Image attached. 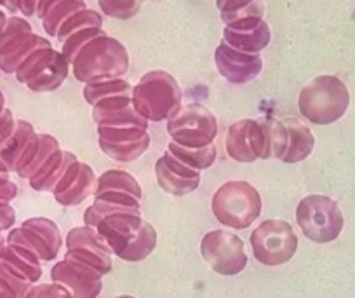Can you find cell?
<instances>
[{
    "label": "cell",
    "instance_id": "obj_1",
    "mask_svg": "<svg viewBox=\"0 0 355 298\" xmlns=\"http://www.w3.org/2000/svg\"><path fill=\"white\" fill-rule=\"evenodd\" d=\"M132 108L148 122L167 121L182 108L183 92L176 78L164 70H152L132 88Z\"/></svg>",
    "mask_w": 355,
    "mask_h": 298
},
{
    "label": "cell",
    "instance_id": "obj_2",
    "mask_svg": "<svg viewBox=\"0 0 355 298\" xmlns=\"http://www.w3.org/2000/svg\"><path fill=\"white\" fill-rule=\"evenodd\" d=\"M350 105V92L345 82L334 75H320L300 91L298 108L306 121L329 126L340 121Z\"/></svg>",
    "mask_w": 355,
    "mask_h": 298
},
{
    "label": "cell",
    "instance_id": "obj_3",
    "mask_svg": "<svg viewBox=\"0 0 355 298\" xmlns=\"http://www.w3.org/2000/svg\"><path fill=\"white\" fill-rule=\"evenodd\" d=\"M129 68V54L124 44L114 37H96L77 54L71 63L75 78L87 84L98 78H122Z\"/></svg>",
    "mask_w": 355,
    "mask_h": 298
},
{
    "label": "cell",
    "instance_id": "obj_4",
    "mask_svg": "<svg viewBox=\"0 0 355 298\" xmlns=\"http://www.w3.org/2000/svg\"><path fill=\"white\" fill-rule=\"evenodd\" d=\"M211 210L220 224L235 231H244L261 215L263 201L252 185L242 180H230L213 195Z\"/></svg>",
    "mask_w": 355,
    "mask_h": 298
},
{
    "label": "cell",
    "instance_id": "obj_5",
    "mask_svg": "<svg viewBox=\"0 0 355 298\" xmlns=\"http://www.w3.org/2000/svg\"><path fill=\"white\" fill-rule=\"evenodd\" d=\"M296 222L303 235L313 242H331L338 239L345 225L343 213L336 201L327 195H306L296 208Z\"/></svg>",
    "mask_w": 355,
    "mask_h": 298
},
{
    "label": "cell",
    "instance_id": "obj_6",
    "mask_svg": "<svg viewBox=\"0 0 355 298\" xmlns=\"http://www.w3.org/2000/svg\"><path fill=\"white\" fill-rule=\"evenodd\" d=\"M252 255L261 265H284L298 249V235L284 220H265L251 234Z\"/></svg>",
    "mask_w": 355,
    "mask_h": 298
},
{
    "label": "cell",
    "instance_id": "obj_7",
    "mask_svg": "<svg viewBox=\"0 0 355 298\" xmlns=\"http://www.w3.org/2000/svg\"><path fill=\"white\" fill-rule=\"evenodd\" d=\"M167 133L174 143L190 149H200L218 136V121L204 105H185L167 119Z\"/></svg>",
    "mask_w": 355,
    "mask_h": 298
},
{
    "label": "cell",
    "instance_id": "obj_8",
    "mask_svg": "<svg viewBox=\"0 0 355 298\" xmlns=\"http://www.w3.org/2000/svg\"><path fill=\"white\" fill-rule=\"evenodd\" d=\"M227 154L237 163H254L258 159H270L272 154V133L268 117L242 119L230 126L225 140Z\"/></svg>",
    "mask_w": 355,
    "mask_h": 298
},
{
    "label": "cell",
    "instance_id": "obj_9",
    "mask_svg": "<svg viewBox=\"0 0 355 298\" xmlns=\"http://www.w3.org/2000/svg\"><path fill=\"white\" fill-rule=\"evenodd\" d=\"M200 255L220 276H235L248 265L244 242L232 232H207L200 241Z\"/></svg>",
    "mask_w": 355,
    "mask_h": 298
},
{
    "label": "cell",
    "instance_id": "obj_10",
    "mask_svg": "<svg viewBox=\"0 0 355 298\" xmlns=\"http://www.w3.org/2000/svg\"><path fill=\"white\" fill-rule=\"evenodd\" d=\"M112 249L93 227H75L67 235V256L107 276L112 270Z\"/></svg>",
    "mask_w": 355,
    "mask_h": 298
},
{
    "label": "cell",
    "instance_id": "obj_11",
    "mask_svg": "<svg viewBox=\"0 0 355 298\" xmlns=\"http://www.w3.org/2000/svg\"><path fill=\"white\" fill-rule=\"evenodd\" d=\"M101 274L77 260L64 258L51 270L53 283L63 284L70 290L73 298H98L101 293Z\"/></svg>",
    "mask_w": 355,
    "mask_h": 298
},
{
    "label": "cell",
    "instance_id": "obj_12",
    "mask_svg": "<svg viewBox=\"0 0 355 298\" xmlns=\"http://www.w3.org/2000/svg\"><path fill=\"white\" fill-rule=\"evenodd\" d=\"M214 63L220 75L232 84H248L263 70V60L259 54L242 53L228 46L225 40H221L214 51Z\"/></svg>",
    "mask_w": 355,
    "mask_h": 298
},
{
    "label": "cell",
    "instance_id": "obj_13",
    "mask_svg": "<svg viewBox=\"0 0 355 298\" xmlns=\"http://www.w3.org/2000/svg\"><path fill=\"white\" fill-rule=\"evenodd\" d=\"M141 215L115 213L103 218L98 224L96 231L107 241V245L110 246L112 253L121 258L128 251L129 246L136 241L139 231H141Z\"/></svg>",
    "mask_w": 355,
    "mask_h": 298
},
{
    "label": "cell",
    "instance_id": "obj_14",
    "mask_svg": "<svg viewBox=\"0 0 355 298\" xmlns=\"http://www.w3.org/2000/svg\"><path fill=\"white\" fill-rule=\"evenodd\" d=\"M21 229L42 262H53L56 258L63 246V238L53 220L44 217L28 218L23 222Z\"/></svg>",
    "mask_w": 355,
    "mask_h": 298
},
{
    "label": "cell",
    "instance_id": "obj_15",
    "mask_svg": "<svg viewBox=\"0 0 355 298\" xmlns=\"http://www.w3.org/2000/svg\"><path fill=\"white\" fill-rule=\"evenodd\" d=\"M42 47L53 46H51L49 40L33 32H26L15 37L11 42H8L0 49V70L8 75H15L16 70L21 67L23 61L32 56L37 49H42Z\"/></svg>",
    "mask_w": 355,
    "mask_h": 298
},
{
    "label": "cell",
    "instance_id": "obj_16",
    "mask_svg": "<svg viewBox=\"0 0 355 298\" xmlns=\"http://www.w3.org/2000/svg\"><path fill=\"white\" fill-rule=\"evenodd\" d=\"M77 160L75 154L56 150L46 159V163L37 169V173L30 178V187L37 192H53L58 181L64 174V171Z\"/></svg>",
    "mask_w": 355,
    "mask_h": 298
},
{
    "label": "cell",
    "instance_id": "obj_17",
    "mask_svg": "<svg viewBox=\"0 0 355 298\" xmlns=\"http://www.w3.org/2000/svg\"><path fill=\"white\" fill-rule=\"evenodd\" d=\"M282 122L288 129V147H286V152L281 160L286 164L302 163L312 154L313 147H315V138H313L312 131L296 117L282 119Z\"/></svg>",
    "mask_w": 355,
    "mask_h": 298
},
{
    "label": "cell",
    "instance_id": "obj_18",
    "mask_svg": "<svg viewBox=\"0 0 355 298\" xmlns=\"http://www.w3.org/2000/svg\"><path fill=\"white\" fill-rule=\"evenodd\" d=\"M270 26L266 25V22H263L258 28L249 30V32H235V30L227 28V26L223 30L225 42L234 47V49L248 54H259L270 44Z\"/></svg>",
    "mask_w": 355,
    "mask_h": 298
},
{
    "label": "cell",
    "instance_id": "obj_19",
    "mask_svg": "<svg viewBox=\"0 0 355 298\" xmlns=\"http://www.w3.org/2000/svg\"><path fill=\"white\" fill-rule=\"evenodd\" d=\"M18 195V185L11 181V173L0 160V248L6 245L4 232L15 229L16 211L11 201Z\"/></svg>",
    "mask_w": 355,
    "mask_h": 298
},
{
    "label": "cell",
    "instance_id": "obj_20",
    "mask_svg": "<svg viewBox=\"0 0 355 298\" xmlns=\"http://www.w3.org/2000/svg\"><path fill=\"white\" fill-rule=\"evenodd\" d=\"M98 187V178L94 176L93 167L89 164L82 163L80 171H78L77 178L70 183V187L64 192H61L60 195H56V201L61 206H78L80 203H84L89 195H93L94 190Z\"/></svg>",
    "mask_w": 355,
    "mask_h": 298
},
{
    "label": "cell",
    "instance_id": "obj_21",
    "mask_svg": "<svg viewBox=\"0 0 355 298\" xmlns=\"http://www.w3.org/2000/svg\"><path fill=\"white\" fill-rule=\"evenodd\" d=\"M68 70H70V63L67 58L61 54V51H56L53 60L44 67V70L33 78L32 82L26 84V88L33 92H49L60 88L68 77Z\"/></svg>",
    "mask_w": 355,
    "mask_h": 298
},
{
    "label": "cell",
    "instance_id": "obj_22",
    "mask_svg": "<svg viewBox=\"0 0 355 298\" xmlns=\"http://www.w3.org/2000/svg\"><path fill=\"white\" fill-rule=\"evenodd\" d=\"M155 178L159 187L162 188L164 192L171 195H176V197H182V195L192 194L193 190H197L200 185L199 178H183L180 174L174 173L164 159L160 157L155 163Z\"/></svg>",
    "mask_w": 355,
    "mask_h": 298
},
{
    "label": "cell",
    "instance_id": "obj_23",
    "mask_svg": "<svg viewBox=\"0 0 355 298\" xmlns=\"http://www.w3.org/2000/svg\"><path fill=\"white\" fill-rule=\"evenodd\" d=\"M125 192V194L132 195V197L139 199L141 201L143 190L139 187V183L136 181V178L132 174H129L128 171L122 169H108L98 178V187L94 190V197L103 192Z\"/></svg>",
    "mask_w": 355,
    "mask_h": 298
},
{
    "label": "cell",
    "instance_id": "obj_24",
    "mask_svg": "<svg viewBox=\"0 0 355 298\" xmlns=\"http://www.w3.org/2000/svg\"><path fill=\"white\" fill-rule=\"evenodd\" d=\"M167 152L173 154L178 160H182L183 164H187V166L196 171L207 169L216 160V147H214V143L200 147V149H190V147H182L171 142L169 147H167Z\"/></svg>",
    "mask_w": 355,
    "mask_h": 298
},
{
    "label": "cell",
    "instance_id": "obj_25",
    "mask_svg": "<svg viewBox=\"0 0 355 298\" xmlns=\"http://www.w3.org/2000/svg\"><path fill=\"white\" fill-rule=\"evenodd\" d=\"M119 94H132V88L125 78H98L84 85V98L91 107L105 98Z\"/></svg>",
    "mask_w": 355,
    "mask_h": 298
},
{
    "label": "cell",
    "instance_id": "obj_26",
    "mask_svg": "<svg viewBox=\"0 0 355 298\" xmlns=\"http://www.w3.org/2000/svg\"><path fill=\"white\" fill-rule=\"evenodd\" d=\"M100 149L103 154H107L110 159L119 160V163H132V160L139 159L143 154L148 150L150 147V135L145 138L131 140V142H105V140H98Z\"/></svg>",
    "mask_w": 355,
    "mask_h": 298
},
{
    "label": "cell",
    "instance_id": "obj_27",
    "mask_svg": "<svg viewBox=\"0 0 355 298\" xmlns=\"http://www.w3.org/2000/svg\"><path fill=\"white\" fill-rule=\"evenodd\" d=\"M91 26L101 28V26H103V18H101L100 13H96L94 9L85 8V9H82V11L71 15L70 18H68L67 22L60 26L56 39L63 44L70 35H73V33L80 32V30H84V28H91Z\"/></svg>",
    "mask_w": 355,
    "mask_h": 298
},
{
    "label": "cell",
    "instance_id": "obj_28",
    "mask_svg": "<svg viewBox=\"0 0 355 298\" xmlns=\"http://www.w3.org/2000/svg\"><path fill=\"white\" fill-rule=\"evenodd\" d=\"M157 246V232L153 229L152 224L143 220L141 231H139L136 241L129 246L128 251L121 256V260H125V262H141V260L148 258L153 253Z\"/></svg>",
    "mask_w": 355,
    "mask_h": 298
},
{
    "label": "cell",
    "instance_id": "obj_29",
    "mask_svg": "<svg viewBox=\"0 0 355 298\" xmlns=\"http://www.w3.org/2000/svg\"><path fill=\"white\" fill-rule=\"evenodd\" d=\"M82 9H85V0H67V2H63V4L51 9V11L46 15V18L42 19V26L44 30H46L47 35L56 37L60 26L63 25L71 15L82 11Z\"/></svg>",
    "mask_w": 355,
    "mask_h": 298
},
{
    "label": "cell",
    "instance_id": "obj_30",
    "mask_svg": "<svg viewBox=\"0 0 355 298\" xmlns=\"http://www.w3.org/2000/svg\"><path fill=\"white\" fill-rule=\"evenodd\" d=\"M54 54H56V49H53V47H42V49H37L32 56H28L25 61H23L21 67L16 70L15 77L18 78V82H21V84L26 85L44 70V67L53 60Z\"/></svg>",
    "mask_w": 355,
    "mask_h": 298
},
{
    "label": "cell",
    "instance_id": "obj_31",
    "mask_svg": "<svg viewBox=\"0 0 355 298\" xmlns=\"http://www.w3.org/2000/svg\"><path fill=\"white\" fill-rule=\"evenodd\" d=\"M105 35V30L103 28H96V26H91V28H84L80 32L73 33V35L68 37L67 40L63 42V49H61V54L67 58L68 63H73L77 54L87 46L91 40H94L96 37Z\"/></svg>",
    "mask_w": 355,
    "mask_h": 298
},
{
    "label": "cell",
    "instance_id": "obj_32",
    "mask_svg": "<svg viewBox=\"0 0 355 298\" xmlns=\"http://www.w3.org/2000/svg\"><path fill=\"white\" fill-rule=\"evenodd\" d=\"M98 126H139V128L148 129L150 122L146 119H143L138 112L131 107L121 108V110L110 112V114L100 115V117L94 119Z\"/></svg>",
    "mask_w": 355,
    "mask_h": 298
},
{
    "label": "cell",
    "instance_id": "obj_33",
    "mask_svg": "<svg viewBox=\"0 0 355 298\" xmlns=\"http://www.w3.org/2000/svg\"><path fill=\"white\" fill-rule=\"evenodd\" d=\"M98 136L105 142H131L148 136V129L139 126H98Z\"/></svg>",
    "mask_w": 355,
    "mask_h": 298
},
{
    "label": "cell",
    "instance_id": "obj_34",
    "mask_svg": "<svg viewBox=\"0 0 355 298\" xmlns=\"http://www.w3.org/2000/svg\"><path fill=\"white\" fill-rule=\"evenodd\" d=\"M145 0H98L103 15L115 19H131L141 9Z\"/></svg>",
    "mask_w": 355,
    "mask_h": 298
},
{
    "label": "cell",
    "instance_id": "obj_35",
    "mask_svg": "<svg viewBox=\"0 0 355 298\" xmlns=\"http://www.w3.org/2000/svg\"><path fill=\"white\" fill-rule=\"evenodd\" d=\"M56 150H60V143H58V140L54 138L53 135H40L39 152H37V156L33 157L32 163H30L28 166H26L25 169L18 174V176L25 178V180H30V178L37 173V169H39L44 163H46L47 157H49L51 154L56 152Z\"/></svg>",
    "mask_w": 355,
    "mask_h": 298
},
{
    "label": "cell",
    "instance_id": "obj_36",
    "mask_svg": "<svg viewBox=\"0 0 355 298\" xmlns=\"http://www.w3.org/2000/svg\"><path fill=\"white\" fill-rule=\"evenodd\" d=\"M26 32H33V30H32V25H30L25 18H19V16H9L4 28L0 30V49H2L8 42H11L15 37L21 35V33H26Z\"/></svg>",
    "mask_w": 355,
    "mask_h": 298
},
{
    "label": "cell",
    "instance_id": "obj_37",
    "mask_svg": "<svg viewBox=\"0 0 355 298\" xmlns=\"http://www.w3.org/2000/svg\"><path fill=\"white\" fill-rule=\"evenodd\" d=\"M268 124H270L272 133V154H274L275 159L281 160V157L286 152V147H288V129H286L284 122L279 121V119L268 117Z\"/></svg>",
    "mask_w": 355,
    "mask_h": 298
},
{
    "label": "cell",
    "instance_id": "obj_38",
    "mask_svg": "<svg viewBox=\"0 0 355 298\" xmlns=\"http://www.w3.org/2000/svg\"><path fill=\"white\" fill-rule=\"evenodd\" d=\"M26 298H73L68 288L60 283H46L37 284L30 288Z\"/></svg>",
    "mask_w": 355,
    "mask_h": 298
},
{
    "label": "cell",
    "instance_id": "obj_39",
    "mask_svg": "<svg viewBox=\"0 0 355 298\" xmlns=\"http://www.w3.org/2000/svg\"><path fill=\"white\" fill-rule=\"evenodd\" d=\"M132 99L129 94H119V96H110V98H105L101 101H98L93 107V119L100 117V115L110 114V112L121 110V108L131 107Z\"/></svg>",
    "mask_w": 355,
    "mask_h": 298
},
{
    "label": "cell",
    "instance_id": "obj_40",
    "mask_svg": "<svg viewBox=\"0 0 355 298\" xmlns=\"http://www.w3.org/2000/svg\"><path fill=\"white\" fill-rule=\"evenodd\" d=\"M263 13H265L263 0H254L252 4H249L248 8L241 9V11H235V13H232V15H223L221 16V19H223L225 25H230V23L239 22V19L263 18Z\"/></svg>",
    "mask_w": 355,
    "mask_h": 298
},
{
    "label": "cell",
    "instance_id": "obj_41",
    "mask_svg": "<svg viewBox=\"0 0 355 298\" xmlns=\"http://www.w3.org/2000/svg\"><path fill=\"white\" fill-rule=\"evenodd\" d=\"M80 166H82V163H78V160H75V163L71 164V166L68 167L67 171H64V174H63V176H61V180L58 181L56 187H54V190H53L54 197H56V195H60L61 192H64L68 187H70L71 181H73L75 178H77L78 171H80Z\"/></svg>",
    "mask_w": 355,
    "mask_h": 298
},
{
    "label": "cell",
    "instance_id": "obj_42",
    "mask_svg": "<svg viewBox=\"0 0 355 298\" xmlns=\"http://www.w3.org/2000/svg\"><path fill=\"white\" fill-rule=\"evenodd\" d=\"M254 0H216V6L220 9V15H232L235 11H241V9L248 8L249 4H252Z\"/></svg>",
    "mask_w": 355,
    "mask_h": 298
},
{
    "label": "cell",
    "instance_id": "obj_43",
    "mask_svg": "<svg viewBox=\"0 0 355 298\" xmlns=\"http://www.w3.org/2000/svg\"><path fill=\"white\" fill-rule=\"evenodd\" d=\"M263 22H265L263 18H245V19H239V22L230 23V25H227V28L235 30V32H249V30L258 28Z\"/></svg>",
    "mask_w": 355,
    "mask_h": 298
},
{
    "label": "cell",
    "instance_id": "obj_44",
    "mask_svg": "<svg viewBox=\"0 0 355 298\" xmlns=\"http://www.w3.org/2000/svg\"><path fill=\"white\" fill-rule=\"evenodd\" d=\"M37 4H39V0H15L16 11L21 13L25 18H32V16H35Z\"/></svg>",
    "mask_w": 355,
    "mask_h": 298
},
{
    "label": "cell",
    "instance_id": "obj_45",
    "mask_svg": "<svg viewBox=\"0 0 355 298\" xmlns=\"http://www.w3.org/2000/svg\"><path fill=\"white\" fill-rule=\"evenodd\" d=\"M63 2H67V0H39V4H37V11H35V16H39L40 19L46 18L47 13L51 11L53 8H56V6L63 4Z\"/></svg>",
    "mask_w": 355,
    "mask_h": 298
},
{
    "label": "cell",
    "instance_id": "obj_46",
    "mask_svg": "<svg viewBox=\"0 0 355 298\" xmlns=\"http://www.w3.org/2000/svg\"><path fill=\"white\" fill-rule=\"evenodd\" d=\"M4 9H8V11L12 13V15H15V13H18V11H16L15 0H6V2H4Z\"/></svg>",
    "mask_w": 355,
    "mask_h": 298
},
{
    "label": "cell",
    "instance_id": "obj_47",
    "mask_svg": "<svg viewBox=\"0 0 355 298\" xmlns=\"http://www.w3.org/2000/svg\"><path fill=\"white\" fill-rule=\"evenodd\" d=\"M115 298H136V297H131V295H121V297H115Z\"/></svg>",
    "mask_w": 355,
    "mask_h": 298
}]
</instances>
